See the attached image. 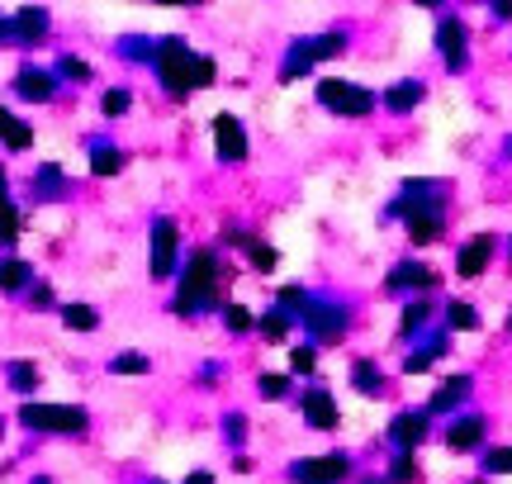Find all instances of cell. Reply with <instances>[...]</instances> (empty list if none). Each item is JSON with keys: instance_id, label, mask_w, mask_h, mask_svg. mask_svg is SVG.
<instances>
[{"instance_id": "13", "label": "cell", "mask_w": 512, "mask_h": 484, "mask_svg": "<svg viewBox=\"0 0 512 484\" xmlns=\"http://www.w3.org/2000/svg\"><path fill=\"white\" fill-rule=\"evenodd\" d=\"M437 53H441V67L451 76H460L470 67V29H465V19L451 15V10L437 19Z\"/></svg>"}, {"instance_id": "27", "label": "cell", "mask_w": 512, "mask_h": 484, "mask_svg": "<svg viewBox=\"0 0 512 484\" xmlns=\"http://www.w3.org/2000/svg\"><path fill=\"white\" fill-rule=\"evenodd\" d=\"M347 380H351V390L361 394V399H380L384 390H389V375L370 361V356H356L351 361V371H347Z\"/></svg>"}, {"instance_id": "30", "label": "cell", "mask_w": 512, "mask_h": 484, "mask_svg": "<svg viewBox=\"0 0 512 484\" xmlns=\"http://www.w3.org/2000/svg\"><path fill=\"white\" fill-rule=\"evenodd\" d=\"M19 238H24V209L15 205V195H5L0 200V257L15 252Z\"/></svg>"}, {"instance_id": "43", "label": "cell", "mask_w": 512, "mask_h": 484, "mask_svg": "<svg viewBox=\"0 0 512 484\" xmlns=\"http://www.w3.org/2000/svg\"><path fill=\"white\" fill-rule=\"evenodd\" d=\"M418 480V456L413 451H394V461L384 470V484H413Z\"/></svg>"}, {"instance_id": "46", "label": "cell", "mask_w": 512, "mask_h": 484, "mask_svg": "<svg viewBox=\"0 0 512 484\" xmlns=\"http://www.w3.org/2000/svg\"><path fill=\"white\" fill-rule=\"evenodd\" d=\"M318 371V347L304 342V347H290V375H313Z\"/></svg>"}, {"instance_id": "39", "label": "cell", "mask_w": 512, "mask_h": 484, "mask_svg": "<svg viewBox=\"0 0 512 484\" xmlns=\"http://www.w3.org/2000/svg\"><path fill=\"white\" fill-rule=\"evenodd\" d=\"M105 371L110 375H152V356L147 352H114L105 361Z\"/></svg>"}, {"instance_id": "33", "label": "cell", "mask_w": 512, "mask_h": 484, "mask_svg": "<svg viewBox=\"0 0 512 484\" xmlns=\"http://www.w3.org/2000/svg\"><path fill=\"white\" fill-rule=\"evenodd\" d=\"M441 309H446V333H479V323H484L470 299H446Z\"/></svg>"}, {"instance_id": "49", "label": "cell", "mask_w": 512, "mask_h": 484, "mask_svg": "<svg viewBox=\"0 0 512 484\" xmlns=\"http://www.w3.org/2000/svg\"><path fill=\"white\" fill-rule=\"evenodd\" d=\"M489 15H494V19H512V0H489Z\"/></svg>"}, {"instance_id": "3", "label": "cell", "mask_w": 512, "mask_h": 484, "mask_svg": "<svg viewBox=\"0 0 512 484\" xmlns=\"http://www.w3.org/2000/svg\"><path fill=\"white\" fill-rule=\"evenodd\" d=\"M347 43H351L347 29H323V34L294 38V43H285V57H280V72H275V81H280V86L304 81V76L318 72V62L347 53Z\"/></svg>"}, {"instance_id": "51", "label": "cell", "mask_w": 512, "mask_h": 484, "mask_svg": "<svg viewBox=\"0 0 512 484\" xmlns=\"http://www.w3.org/2000/svg\"><path fill=\"white\" fill-rule=\"evenodd\" d=\"M10 124H15V110H10V105H0V133L10 129Z\"/></svg>"}, {"instance_id": "26", "label": "cell", "mask_w": 512, "mask_h": 484, "mask_svg": "<svg viewBox=\"0 0 512 484\" xmlns=\"http://www.w3.org/2000/svg\"><path fill=\"white\" fill-rule=\"evenodd\" d=\"M432 314H437L432 295L408 299V304H403V318H399V342H418V337L432 328Z\"/></svg>"}, {"instance_id": "45", "label": "cell", "mask_w": 512, "mask_h": 484, "mask_svg": "<svg viewBox=\"0 0 512 484\" xmlns=\"http://www.w3.org/2000/svg\"><path fill=\"white\" fill-rule=\"evenodd\" d=\"M484 475H512V447H489L479 456Z\"/></svg>"}, {"instance_id": "22", "label": "cell", "mask_w": 512, "mask_h": 484, "mask_svg": "<svg viewBox=\"0 0 512 484\" xmlns=\"http://www.w3.org/2000/svg\"><path fill=\"white\" fill-rule=\"evenodd\" d=\"M470 394H475V375H451V380H441L432 399L422 404L427 418H446V413H456L460 404H470Z\"/></svg>"}, {"instance_id": "55", "label": "cell", "mask_w": 512, "mask_h": 484, "mask_svg": "<svg viewBox=\"0 0 512 484\" xmlns=\"http://www.w3.org/2000/svg\"><path fill=\"white\" fill-rule=\"evenodd\" d=\"M356 484H384V475H366V480H356Z\"/></svg>"}, {"instance_id": "29", "label": "cell", "mask_w": 512, "mask_h": 484, "mask_svg": "<svg viewBox=\"0 0 512 484\" xmlns=\"http://www.w3.org/2000/svg\"><path fill=\"white\" fill-rule=\"evenodd\" d=\"M57 323L67 328V333H100V309L95 304H86V299H67L62 309H57Z\"/></svg>"}, {"instance_id": "52", "label": "cell", "mask_w": 512, "mask_h": 484, "mask_svg": "<svg viewBox=\"0 0 512 484\" xmlns=\"http://www.w3.org/2000/svg\"><path fill=\"white\" fill-rule=\"evenodd\" d=\"M10 195V171H5V162H0V200Z\"/></svg>"}, {"instance_id": "1", "label": "cell", "mask_w": 512, "mask_h": 484, "mask_svg": "<svg viewBox=\"0 0 512 484\" xmlns=\"http://www.w3.org/2000/svg\"><path fill=\"white\" fill-rule=\"evenodd\" d=\"M233 280V271L223 266L214 247H190L176 276V295H171V314L176 318H200L209 309H223V285Z\"/></svg>"}, {"instance_id": "9", "label": "cell", "mask_w": 512, "mask_h": 484, "mask_svg": "<svg viewBox=\"0 0 512 484\" xmlns=\"http://www.w3.org/2000/svg\"><path fill=\"white\" fill-rule=\"evenodd\" d=\"M62 91H67V86L57 81L53 62H38V57H24L15 67V76H10V95L24 100V105H57Z\"/></svg>"}, {"instance_id": "32", "label": "cell", "mask_w": 512, "mask_h": 484, "mask_svg": "<svg viewBox=\"0 0 512 484\" xmlns=\"http://www.w3.org/2000/svg\"><path fill=\"white\" fill-rule=\"evenodd\" d=\"M34 143H38V129H34V119H24V114H15V124L0 133V148L10 152V157H24Z\"/></svg>"}, {"instance_id": "40", "label": "cell", "mask_w": 512, "mask_h": 484, "mask_svg": "<svg viewBox=\"0 0 512 484\" xmlns=\"http://www.w3.org/2000/svg\"><path fill=\"white\" fill-rule=\"evenodd\" d=\"M24 304H29L34 314H57V309H62V299H57V290H53V280H43V276H38L34 285H29Z\"/></svg>"}, {"instance_id": "34", "label": "cell", "mask_w": 512, "mask_h": 484, "mask_svg": "<svg viewBox=\"0 0 512 484\" xmlns=\"http://www.w3.org/2000/svg\"><path fill=\"white\" fill-rule=\"evenodd\" d=\"M114 53L124 57V62H133V67H152L157 38H147V34H124L119 43H114Z\"/></svg>"}, {"instance_id": "6", "label": "cell", "mask_w": 512, "mask_h": 484, "mask_svg": "<svg viewBox=\"0 0 512 484\" xmlns=\"http://www.w3.org/2000/svg\"><path fill=\"white\" fill-rule=\"evenodd\" d=\"M313 95H318V105L328 114H337V119H370V114L380 110V95L366 91L361 81H347V76H318Z\"/></svg>"}, {"instance_id": "24", "label": "cell", "mask_w": 512, "mask_h": 484, "mask_svg": "<svg viewBox=\"0 0 512 484\" xmlns=\"http://www.w3.org/2000/svg\"><path fill=\"white\" fill-rule=\"evenodd\" d=\"M34 280H38V266L29 257H19V252H5V257H0V295L24 299Z\"/></svg>"}, {"instance_id": "17", "label": "cell", "mask_w": 512, "mask_h": 484, "mask_svg": "<svg viewBox=\"0 0 512 484\" xmlns=\"http://www.w3.org/2000/svg\"><path fill=\"white\" fill-rule=\"evenodd\" d=\"M124 167H128V152L114 143L110 133H91L86 138V171H91L95 181H114Z\"/></svg>"}, {"instance_id": "12", "label": "cell", "mask_w": 512, "mask_h": 484, "mask_svg": "<svg viewBox=\"0 0 512 484\" xmlns=\"http://www.w3.org/2000/svg\"><path fill=\"white\" fill-rule=\"evenodd\" d=\"M437 285H441V271L427 266V261H418V257L394 261V271L384 276V290H389V295H408V299L437 295Z\"/></svg>"}, {"instance_id": "15", "label": "cell", "mask_w": 512, "mask_h": 484, "mask_svg": "<svg viewBox=\"0 0 512 484\" xmlns=\"http://www.w3.org/2000/svg\"><path fill=\"white\" fill-rule=\"evenodd\" d=\"M247 152H252V138H247L238 114H228V110L214 114V157H219L223 167H242Z\"/></svg>"}, {"instance_id": "7", "label": "cell", "mask_w": 512, "mask_h": 484, "mask_svg": "<svg viewBox=\"0 0 512 484\" xmlns=\"http://www.w3.org/2000/svg\"><path fill=\"white\" fill-rule=\"evenodd\" d=\"M181 224L171 219V214H157L152 224H147V276L157 280H176L181 276Z\"/></svg>"}, {"instance_id": "57", "label": "cell", "mask_w": 512, "mask_h": 484, "mask_svg": "<svg viewBox=\"0 0 512 484\" xmlns=\"http://www.w3.org/2000/svg\"><path fill=\"white\" fill-rule=\"evenodd\" d=\"M508 333H512V314H508Z\"/></svg>"}, {"instance_id": "25", "label": "cell", "mask_w": 512, "mask_h": 484, "mask_svg": "<svg viewBox=\"0 0 512 484\" xmlns=\"http://www.w3.org/2000/svg\"><path fill=\"white\" fill-rule=\"evenodd\" d=\"M422 100H427V81H418V76H403V81H394V86L380 95V105L389 114H413Z\"/></svg>"}, {"instance_id": "47", "label": "cell", "mask_w": 512, "mask_h": 484, "mask_svg": "<svg viewBox=\"0 0 512 484\" xmlns=\"http://www.w3.org/2000/svg\"><path fill=\"white\" fill-rule=\"evenodd\" d=\"M223 380V361H204L200 371H195V385H204V390H214Z\"/></svg>"}, {"instance_id": "16", "label": "cell", "mask_w": 512, "mask_h": 484, "mask_svg": "<svg viewBox=\"0 0 512 484\" xmlns=\"http://www.w3.org/2000/svg\"><path fill=\"white\" fill-rule=\"evenodd\" d=\"M72 195H76V181L67 176L62 162H38L29 171V200L34 205H53V200H72Z\"/></svg>"}, {"instance_id": "53", "label": "cell", "mask_w": 512, "mask_h": 484, "mask_svg": "<svg viewBox=\"0 0 512 484\" xmlns=\"http://www.w3.org/2000/svg\"><path fill=\"white\" fill-rule=\"evenodd\" d=\"M29 484H53V475H29Z\"/></svg>"}, {"instance_id": "21", "label": "cell", "mask_w": 512, "mask_h": 484, "mask_svg": "<svg viewBox=\"0 0 512 484\" xmlns=\"http://www.w3.org/2000/svg\"><path fill=\"white\" fill-rule=\"evenodd\" d=\"M484 437H489V418L484 413H456V423H446V447L456 456L484 451Z\"/></svg>"}, {"instance_id": "2", "label": "cell", "mask_w": 512, "mask_h": 484, "mask_svg": "<svg viewBox=\"0 0 512 484\" xmlns=\"http://www.w3.org/2000/svg\"><path fill=\"white\" fill-rule=\"evenodd\" d=\"M152 76L171 100H190L195 91H209L219 81V62L209 53H195L190 38L166 34L157 38V53H152Z\"/></svg>"}, {"instance_id": "11", "label": "cell", "mask_w": 512, "mask_h": 484, "mask_svg": "<svg viewBox=\"0 0 512 484\" xmlns=\"http://www.w3.org/2000/svg\"><path fill=\"white\" fill-rule=\"evenodd\" d=\"M48 38H53V10L48 5H19V10H10V48L34 53Z\"/></svg>"}, {"instance_id": "56", "label": "cell", "mask_w": 512, "mask_h": 484, "mask_svg": "<svg viewBox=\"0 0 512 484\" xmlns=\"http://www.w3.org/2000/svg\"><path fill=\"white\" fill-rule=\"evenodd\" d=\"M503 157H512V133H508V138H503Z\"/></svg>"}, {"instance_id": "20", "label": "cell", "mask_w": 512, "mask_h": 484, "mask_svg": "<svg viewBox=\"0 0 512 484\" xmlns=\"http://www.w3.org/2000/svg\"><path fill=\"white\" fill-rule=\"evenodd\" d=\"M446 352H451V333H446V328H427V333L418 337V347L403 352V375H427Z\"/></svg>"}, {"instance_id": "44", "label": "cell", "mask_w": 512, "mask_h": 484, "mask_svg": "<svg viewBox=\"0 0 512 484\" xmlns=\"http://www.w3.org/2000/svg\"><path fill=\"white\" fill-rule=\"evenodd\" d=\"M247 261H252V271H261V276H271L275 266H280V252H275L271 242L252 238V247H247Z\"/></svg>"}, {"instance_id": "54", "label": "cell", "mask_w": 512, "mask_h": 484, "mask_svg": "<svg viewBox=\"0 0 512 484\" xmlns=\"http://www.w3.org/2000/svg\"><path fill=\"white\" fill-rule=\"evenodd\" d=\"M5 432H10V418H5V413H0V442H5Z\"/></svg>"}, {"instance_id": "50", "label": "cell", "mask_w": 512, "mask_h": 484, "mask_svg": "<svg viewBox=\"0 0 512 484\" xmlns=\"http://www.w3.org/2000/svg\"><path fill=\"white\" fill-rule=\"evenodd\" d=\"M181 484H219V480H214V470H190Z\"/></svg>"}, {"instance_id": "4", "label": "cell", "mask_w": 512, "mask_h": 484, "mask_svg": "<svg viewBox=\"0 0 512 484\" xmlns=\"http://www.w3.org/2000/svg\"><path fill=\"white\" fill-rule=\"evenodd\" d=\"M19 428L38 437H86L91 432V409L86 404H53V399H29L15 409Z\"/></svg>"}, {"instance_id": "5", "label": "cell", "mask_w": 512, "mask_h": 484, "mask_svg": "<svg viewBox=\"0 0 512 484\" xmlns=\"http://www.w3.org/2000/svg\"><path fill=\"white\" fill-rule=\"evenodd\" d=\"M299 323H304V333H309V342L318 352H323V347H337V342H347V333H351V304L328 295V290H313L309 304H304V314H299Z\"/></svg>"}, {"instance_id": "41", "label": "cell", "mask_w": 512, "mask_h": 484, "mask_svg": "<svg viewBox=\"0 0 512 484\" xmlns=\"http://www.w3.org/2000/svg\"><path fill=\"white\" fill-rule=\"evenodd\" d=\"M309 285H280V290H275V309H280V314H290L294 323H299V314H304V304H309Z\"/></svg>"}, {"instance_id": "35", "label": "cell", "mask_w": 512, "mask_h": 484, "mask_svg": "<svg viewBox=\"0 0 512 484\" xmlns=\"http://www.w3.org/2000/svg\"><path fill=\"white\" fill-rule=\"evenodd\" d=\"M256 394H261L266 404H285V399H294V375L261 371V375H256Z\"/></svg>"}, {"instance_id": "37", "label": "cell", "mask_w": 512, "mask_h": 484, "mask_svg": "<svg viewBox=\"0 0 512 484\" xmlns=\"http://www.w3.org/2000/svg\"><path fill=\"white\" fill-rule=\"evenodd\" d=\"M219 432H223V442L233 447V456H238V451L247 447V432H252V423H247V413H242V409H228L219 418Z\"/></svg>"}, {"instance_id": "59", "label": "cell", "mask_w": 512, "mask_h": 484, "mask_svg": "<svg viewBox=\"0 0 512 484\" xmlns=\"http://www.w3.org/2000/svg\"><path fill=\"white\" fill-rule=\"evenodd\" d=\"M475 484H489V480H475Z\"/></svg>"}, {"instance_id": "36", "label": "cell", "mask_w": 512, "mask_h": 484, "mask_svg": "<svg viewBox=\"0 0 512 484\" xmlns=\"http://www.w3.org/2000/svg\"><path fill=\"white\" fill-rule=\"evenodd\" d=\"M446 233V214H422V219H408V238L413 247H432Z\"/></svg>"}, {"instance_id": "58", "label": "cell", "mask_w": 512, "mask_h": 484, "mask_svg": "<svg viewBox=\"0 0 512 484\" xmlns=\"http://www.w3.org/2000/svg\"><path fill=\"white\" fill-rule=\"evenodd\" d=\"M147 484H166V480H147Z\"/></svg>"}, {"instance_id": "8", "label": "cell", "mask_w": 512, "mask_h": 484, "mask_svg": "<svg viewBox=\"0 0 512 484\" xmlns=\"http://www.w3.org/2000/svg\"><path fill=\"white\" fill-rule=\"evenodd\" d=\"M422 214H446V181H427V176H413L403 181L399 195L384 205V219H422Z\"/></svg>"}, {"instance_id": "31", "label": "cell", "mask_w": 512, "mask_h": 484, "mask_svg": "<svg viewBox=\"0 0 512 484\" xmlns=\"http://www.w3.org/2000/svg\"><path fill=\"white\" fill-rule=\"evenodd\" d=\"M256 333H261V342H266V347H280V342L294 333V318L280 314V309L271 304V309H261V314H256Z\"/></svg>"}, {"instance_id": "18", "label": "cell", "mask_w": 512, "mask_h": 484, "mask_svg": "<svg viewBox=\"0 0 512 484\" xmlns=\"http://www.w3.org/2000/svg\"><path fill=\"white\" fill-rule=\"evenodd\" d=\"M384 437H389V447L394 451H418L427 437H432V418L422 409H403L389 418V428H384Z\"/></svg>"}, {"instance_id": "28", "label": "cell", "mask_w": 512, "mask_h": 484, "mask_svg": "<svg viewBox=\"0 0 512 484\" xmlns=\"http://www.w3.org/2000/svg\"><path fill=\"white\" fill-rule=\"evenodd\" d=\"M53 72L62 86H72V91H81V86H91V81H100L91 67V57H81V53H57L53 57Z\"/></svg>"}, {"instance_id": "14", "label": "cell", "mask_w": 512, "mask_h": 484, "mask_svg": "<svg viewBox=\"0 0 512 484\" xmlns=\"http://www.w3.org/2000/svg\"><path fill=\"white\" fill-rule=\"evenodd\" d=\"M294 404H299L304 428H313V432H337L342 428V409H337V399H332L328 385H304V390L294 394Z\"/></svg>"}, {"instance_id": "23", "label": "cell", "mask_w": 512, "mask_h": 484, "mask_svg": "<svg viewBox=\"0 0 512 484\" xmlns=\"http://www.w3.org/2000/svg\"><path fill=\"white\" fill-rule=\"evenodd\" d=\"M494 252H498L494 233H475V238H470V242H465V247L456 252V276H460V280L484 276V271H489V261H494Z\"/></svg>"}, {"instance_id": "48", "label": "cell", "mask_w": 512, "mask_h": 484, "mask_svg": "<svg viewBox=\"0 0 512 484\" xmlns=\"http://www.w3.org/2000/svg\"><path fill=\"white\" fill-rule=\"evenodd\" d=\"M233 470H238V475H252V470H256V461H252V456H247V451H238V456H233Z\"/></svg>"}, {"instance_id": "19", "label": "cell", "mask_w": 512, "mask_h": 484, "mask_svg": "<svg viewBox=\"0 0 512 484\" xmlns=\"http://www.w3.org/2000/svg\"><path fill=\"white\" fill-rule=\"evenodd\" d=\"M0 380H5L10 394H19V404H29L43 390V366L34 356H10V361H0Z\"/></svg>"}, {"instance_id": "42", "label": "cell", "mask_w": 512, "mask_h": 484, "mask_svg": "<svg viewBox=\"0 0 512 484\" xmlns=\"http://www.w3.org/2000/svg\"><path fill=\"white\" fill-rule=\"evenodd\" d=\"M128 110H133V91H128V86H105V91H100V114H105V119H124Z\"/></svg>"}, {"instance_id": "38", "label": "cell", "mask_w": 512, "mask_h": 484, "mask_svg": "<svg viewBox=\"0 0 512 484\" xmlns=\"http://www.w3.org/2000/svg\"><path fill=\"white\" fill-rule=\"evenodd\" d=\"M219 318H223V328H228V333H233V337H247V333H256V314H252V309H247V304H233V299H228V304H223V309H219Z\"/></svg>"}, {"instance_id": "10", "label": "cell", "mask_w": 512, "mask_h": 484, "mask_svg": "<svg viewBox=\"0 0 512 484\" xmlns=\"http://www.w3.org/2000/svg\"><path fill=\"white\" fill-rule=\"evenodd\" d=\"M290 484H347L351 480V456L347 451H323V456H299L285 466Z\"/></svg>"}]
</instances>
